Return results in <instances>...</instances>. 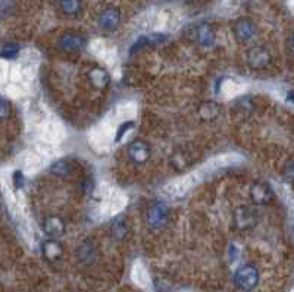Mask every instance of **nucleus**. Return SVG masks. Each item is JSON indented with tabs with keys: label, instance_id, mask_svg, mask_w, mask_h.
Returning a JSON list of instances; mask_svg holds the SVG:
<instances>
[{
	"label": "nucleus",
	"instance_id": "7",
	"mask_svg": "<svg viewBox=\"0 0 294 292\" xmlns=\"http://www.w3.org/2000/svg\"><path fill=\"white\" fill-rule=\"evenodd\" d=\"M234 35L241 43H249L256 35V25L249 18H240L235 21L234 27Z\"/></svg>",
	"mask_w": 294,
	"mask_h": 292
},
{
	"label": "nucleus",
	"instance_id": "1",
	"mask_svg": "<svg viewBox=\"0 0 294 292\" xmlns=\"http://www.w3.org/2000/svg\"><path fill=\"white\" fill-rule=\"evenodd\" d=\"M259 282V272L255 266L246 264L240 267L235 273V284L243 291H252Z\"/></svg>",
	"mask_w": 294,
	"mask_h": 292
},
{
	"label": "nucleus",
	"instance_id": "23",
	"mask_svg": "<svg viewBox=\"0 0 294 292\" xmlns=\"http://www.w3.org/2000/svg\"><path fill=\"white\" fill-rule=\"evenodd\" d=\"M180 1H190V0H180Z\"/></svg>",
	"mask_w": 294,
	"mask_h": 292
},
{
	"label": "nucleus",
	"instance_id": "2",
	"mask_svg": "<svg viewBox=\"0 0 294 292\" xmlns=\"http://www.w3.org/2000/svg\"><path fill=\"white\" fill-rule=\"evenodd\" d=\"M190 38L199 46L211 47L215 43V31L209 24H199L190 30Z\"/></svg>",
	"mask_w": 294,
	"mask_h": 292
},
{
	"label": "nucleus",
	"instance_id": "14",
	"mask_svg": "<svg viewBox=\"0 0 294 292\" xmlns=\"http://www.w3.org/2000/svg\"><path fill=\"white\" fill-rule=\"evenodd\" d=\"M88 79H90V82H91L94 87L103 88V87H106L108 82H109V75H108V72H105L103 69L96 68V69H93V71L88 72Z\"/></svg>",
	"mask_w": 294,
	"mask_h": 292
},
{
	"label": "nucleus",
	"instance_id": "13",
	"mask_svg": "<svg viewBox=\"0 0 294 292\" xmlns=\"http://www.w3.org/2000/svg\"><path fill=\"white\" fill-rule=\"evenodd\" d=\"M220 113V106L215 101H205L199 106V116L203 121H215Z\"/></svg>",
	"mask_w": 294,
	"mask_h": 292
},
{
	"label": "nucleus",
	"instance_id": "3",
	"mask_svg": "<svg viewBox=\"0 0 294 292\" xmlns=\"http://www.w3.org/2000/svg\"><path fill=\"white\" fill-rule=\"evenodd\" d=\"M271 62H272L271 53L268 52V49H265L262 46L252 47L247 53V64L253 69H263V68L269 66Z\"/></svg>",
	"mask_w": 294,
	"mask_h": 292
},
{
	"label": "nucleus",
	"instance_id": "4",
	"mask_svg": "<svg viewBox=\"0 0 294 292\" xmlns=\"http://www.w3.org/2000/svg\"><path fill=\"white\" fill-rule=\"evenodd\" d=\"M250 198L255 204L266 206L274 200V191L269 184L257 181L250 188Z\"/></svg>",
	"mask_w": 294,
	"mask_h": 292
},
{
	"label": "nucleus",
	"instance_id": "17",
	"mask_svg": "<svg viewBox=\"0 0 294 292\" xmlns=\"http://www.w3.org/2000/svg\"><path fill=\"white\" fill-rule=\"evenodd\" d=\"M18 53H19V46L10 43V44H6V46L1 49L0 56H1L3 59H13V58H16Z\"/></svg>",
	"mask_w": 294,
	"mask_h": 292
},
{
	"label": "nucleus",
	"instance_id": "16",
	"mask_svg": "<svg viewBox=\"0 0 294 292\" xmlns=\"http://www.w3.org/2000/svg\"><path fill=\"white\" fill-rule=\"evenodd\" d=\"M94 254H96V245L91 241L82 242L81 247L78 248V256H79V259L82 261H87V260L94 259Z\"/></svg>",
	"mask_w": 294,
	"mask_h": 292
},
{
	"label": "nucleus",
	"instance_id": "21",
	"mask_svg": "<svg viewBox=\"0 0 294 292\" xmlns=\"http://www.w3.org/2000/svg\"><path fill=\"white\" fill-rule=\"evenodd\" d=\"M9 115V104L0 98V119H4Z\"/></svg>",
	"mask_w": 294,
	"mask_h": 292
},
{
	"label": "nucleus",
	"instance_id": "6",
	"mask_svg": "<svg viewBox=\"0 0 294 292\" xmlns=\"http://www.w3.org/2000/svg\"><path fill=\"white\" fill-rule=\"evenodd\" d=\"M256 222H257V216L252 207L241 206L234 212V225L238 230H247L253 227Z\"/></svg>",
	"mask_w": 294,
	"mask_h": 292
},
{
	"label": "nucleus",
	"instance_id": "5",
	"mask_svg": "<svg viewBox=\"0 0 294 292\" xmlns=\"http://www.w3.org/2000/svg\"><path fill=\"white\" fill-rule=\"evenodd\" d=\"M168 207L163 203H154L147 210V223L151 229H160L168 222Z\"/></svg>",
	"mask_w": 294,
	"mask_h": 292
},
{
	"label": "nucleus",
	"instance_id": "10",
	"mask_svg": "<svg viewBox=\"0 0 294 292\" xmlns=\"http://www.w3.org/2000/svg\"><path fill=\"white\" fill-rule=\"evenodd\" d=\"M43 229H44L46 235L56 239V238H59L65 233L67 225H65V220L59 218V216H49L43 222Z\"/></svg>",
	"mask_w": 294,
	"mask_h": 292
},
{
	"label": "nucleus",
	"instance_id": "18",
	"mask_svg": "<svg viewBox=\"0 0 294 292\" xmlns=\"http://www.w3.org/2000/svg\"><path fill=\"white\" fill-rule=\"evenodd\" d=\"M127 232H128L127 225H125L122 220L115 222V223L112 225V235H113L115 239H122V238L127 235Z\"/></svg>",
	"mask_w": 294,
	"mask_h": 292
},
{
	"label": "nucleus",
	"instance_id": "11",
	"mask_svg": "<svg viewBox=\"0 0 294 292\" xmlns=\"http://www.w3.org/2000/svg\"><path fill=\"white\" fill-rule=\"evenodd\" d=\"M59 46L62 50L65 52H70V53H74V52H79L84 49L85 46V40L79 35V34H74V32H67L61 37L59 40Z\"/></svg>",
	"mask_w": 294,
	"mask_h": 292
},
{
	"label": "nucleus",
	"instance_id": "20",
	"mask_svg": "<svg viewBox=\"0 0 294 292\" xmlns=\"http://www.w3.org/2000/svg\"><path fill=\"white\" fill-rule=\"evenodd\" d=\"M131 127H133V122H125V124L118 130V134H116V138H115V140H116V141H119V140L122 138V135L127 132V130H130Z\"/></svg>",
	"mask_w": 294,
	"mask_h": 292
},
{
	"label": "nucleus",
	"instance_id": "9",
	"mask_svg": "<svg viewBox=\"0 0 294 292\" xmlns=\"http://www.w3.org/2000/svg\"><path fill=\"white\" fill-rule=\"evenodd\" d=\"M121 22V12L116 7H108L99 15V25L105 31H115Z\"/></svg>",
	"mask_w": 294,
	"mask_h": 292
},
{
	"label": "nucleus",
	"instance_id": "22",
	"mask_svg": "<svg viewBox=\"0 0 294 292\" xmlns=\"http://www.w3.org/2000/svg\"><path fill=\"white\" fill-rule=\"evenodd\" d=\"M13 182H15V187H16V188H21V187H22V184H24V176H22V173H21L19 170L13 173Z\"/></svg>",
	"mask_w": 294,
	"mask_h": 292
},
{
	"label": "nucleus",
	"instance_id": "15",
	"mask_svg": "<svg viewBox=\"0 0 294 292\" xmlns=\"http://www.w3.org/2000/svg\"><path fill=\"white\" fill-rule=\"evenodd\" d=\"M61 9L65 15L75 16L81 12V0H61Z\"/></svg>",
	"mask_w": 294,
	"mask_h": 292
},
{
	"label": "nucleus",
	"instance_id": "8",
	"mask_svg": "<svg viewBox=\"0 0 294 292\" xmlns=\"http://www.w3.org/2000/svg\"><path fill=\"white\" fill-rule=\"evenodd\" d=\"M128 157L133 163L136 164H145L147 160L150 159V146L146 141L142 140H136L133 141L128 148H127Z\"/></svg>",
	"mask_w": 294,
	"mask_h": 292
},
{
	"label": "nucleus",
	"instance_id": "19",
	"mask_svg": "<svg viewBox=\"0 0 294 292\" xmlns=\"http://www.w3.org/2000/svg\"><path fill=\"white\" fill-rule=\"evenodd\" d=\"M52 172L59 175V176H68L71 173V166L65 160H62V162H58L52 166Z\"/></svg>",
	"mask_w": 294,
	"mask_h": 292
},
{
	"label": "nucleus",
	"instance_id": "12",
	"mask_svg": "<svg viewBox=\"0 0 294 292\" xmlns=\"http://www.w3.org/2000/svg\"><path fill=\"white\" fill-rule=\"evenodd\" d=\"M41 253H43V256L47 261H58L64 254V248H62V244L58 239L49 238L43 242Z\"/></svg>",
	"mask_w": 294,
	"mask_h": 292
}]
</instances>
